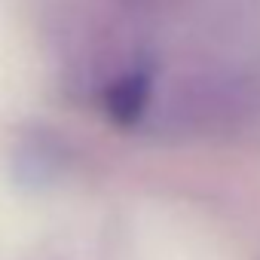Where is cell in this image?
<instances>
[{"instance_id": "2", "label": "cell", "mask_w": 260, "mask_h": 260, "mask_svg": "<svg viewBox=\"0 0 260 260\" xmlns=\"http://www.w3.org/2000/svg\"><path fill=\"white\" fill-rule=\"evenodd\" d=\"M122 7H128V10H156V7H169V4H175V0H119Z\"/></svg>"}, {"instance_id": "1", "label": "cell", "mask_w": 260, "mask_h": 260, "mask_svg": "<svg viewBox=\"0 0 260 260\" xmlns=\"http://www.w3.org/2000/svg\"><path fill=\"white\" fill-rule=\"evenodd\" d=\"M61 172V153L58 144L49 141L46 135H31L28 141L19 144L16 150V175L34 187L52 181Z\"/></svg>"}]
</instances>
